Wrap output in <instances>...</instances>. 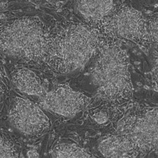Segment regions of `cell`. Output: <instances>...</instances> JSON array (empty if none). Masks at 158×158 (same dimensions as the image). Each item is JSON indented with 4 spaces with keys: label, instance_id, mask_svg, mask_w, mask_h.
Instances as JSON below:
<instances>
[{
    "label": "cell",
    "instance_id": "cell-1",
    "mask_svg": "<svg viewBox=\"0 0 158 158\" xmlns=\"http://www.w3.org/2000/svg\"><path fill=\"white\" fill-rule=\"evenodd\" d=\"M45 64L59 74H69L85 66L97 52L102 35L85 22H66L51 32Z\"/></svg>",
    "mask_w": 158,
    "mask_h": 158
},
{
    "label": "cell",
    "instance_id": "cell-2",
    "mask_svg": "<svg viewBox=\"0 0 158 158\" xmlns=\"http://www.w3.org/2000/svg\"><path fill=\"white\" fill-rule=\"evenodd\" d=\"M95 55L91 76L97 95L116 104L128 101L133 86L126 51L113 39L102 37Z\"/></svg>",
    "mask_w": 158,
    "mask_h": 158
},
{
    "label": "cell",
    "instance_id": "cell-3",
    "mask_svg": "<svg viewBox=\"0 0 158 158\" xmlns=\"http://www.w3.org/2000/svg\"><path fill=\"white\" fill-rule=\"evenodd\" d=\"M51 32L37 17H23L2 23L1 50L27 63H45Z\"/></svg>",
    "mask_w": 158,
    "mask_h": 158
},
{
    "label": "cell",
    "instance_id": "cell-4",
    "mask_svg": "<svg viewBox=\"0 0 158 158\" xmlns=\"http://www.w3.org/2000/svg\"><path fill=\"white\" fill-rule=\"evenodd\" d=\"M102 38L127 39L141 46L151 44L147 21L142 13L129 5H118L97 27Z\"/></svg>",
    "mask_w": 158,
    "mask_h": 158
},
{
    "label": "cell",
    "instance_id": "cell-5",
    "mask_svg": "<svg viewBox=\"0 0 158 158\" xmlns=\"http://www.w3.org/2000/svg\"><path fill=\"white\" fill-rule=\"evenodd\" d=\"M11 124L30 137H38L51 127V121L39 106L28 99L15 97L9 110Z\"/></svg>",
    "mask_w": 158,
    "mask_h": 158
},
{
    "label": "cell",
    "instance_id": "cell-6",
    "mask_svg": "<svg viewBox=\"0 0 158 158\" xmlns=\"http://www.w3.org/2000/svg\"><path fill=\"white\" fill-rule=\"evenodd\" d=\"M127 127L122 135L130 139L140 156L157 150V108H147L141 111L133 121H128Z\"/></svg>",
    "mask_w": 158,
    "mask_h": 158
},
{
    "label": "cell",
    "instance_id": "cell-7",
    "mask_svg": "<svg viewBox=\"0 0 158 158\" xmlns=\"http://www.w3.org/2000/svg\"><path fill=\"white\" fill-rule=\"evenodd\" d=\"M90 98L76 91L67 85H57L39 99V105L44 109L64 117H73L85 109Z\"/></svg>",
    "mask_w": 158,
    "mask_h": 158
},
{
    "label": "cell",
    "instance_id": "cell-8",
    "mask_svg": "<svg viewBox=\"0 0 158 158\" xmlns=\"http://www.w3.org/2000/svg\"><path fill=\"white\" fill-rule=\"evenodd\" d=\"M118 5L114 1H77L75 2V8L85 23L97 28Z\"/></svg>",
    "mask_w": 158,
    "mask_h": 158
},
{
    "label": "cell",
    "instance_id": "cell-9",
    "mask_svg": "<svg viewBox=\"0 0 158 158\" xmlns=\"http://www.w3.org/2000/svg\"><path fill=\"white\" fill-rule=\"evenodd\" d=\"M99 151L106 157H136L139 152L126 135H111L104 137L99 145Z\"/></svg>",
    "mask_w": 158,
    "mask_h": 158
},
{
    "label": "cell",
    "instance_id": "cell-10",
    "mask_svg": "<svg viewBox=\"0 0 158 158\" xmlns=\"http://www.w3.org/2000/svg\"><path fill=\"white\" fill-rule=\"evenodd\" d=\"M11 76L15 87L28 95L39 97L40 99L48 92L39 76L29 69L25 67L15 69Z\"/></svg>",
    "mask_w": 158,
    "mask_h": 158
},
{
    "label": "cell",
    "instance_id": "cell-11",
    "mask_svg": "<svg viewBox=\"0 0 158 158\" xmlns=\"http://www.w3.org/2000/svg\"><path fill=\"white\" fill-rule=\"evenodd\" d=\"M52 157H92L94 155L85 149L75 145L63 144L56 146L52 152Z\"/></svg>",
    "mask_w": 158,
    "mask_h": 158
},
{
    "label": "cell",
    "instance_id": "cell-12",
    "mask_svg": "<svg viewBox=\"0 0 158 158\" xmlns=\"http://www.w3.org/2000/svg\"><path fill=\"white\" fill-rule=\"evenodd\" d=\"M16 148L11 139L2 133L1 135V157H18Z\"/></svg>",
    "mask_w": 158,
    "mask_h": 158
},
{
    "label": "cell",
    "instance_id": "cell-13",
    "mask_svg": "<svg viewBox=\"0 0 158 158\" xmlns=\"http://www.w3.org/2000/svg\"><path fill=\"white\" fill-rule=\"evenodd\" d=\"M148 33L150 38L151 42H157V15H154L147 22Z\"/></svg>",
    "mask_w": 158,
    "mask_h": 158
},
{
    "label": "cell",
    "instance_id": "cell-14",
    "mask_svg": "<svg viewBox=\"0 0 158 158\" xmlns=\"http://www.w3.org/2000/svg\"><path fill=\"white\" fill-rule=\"evenodd\" d=\"M91 116L93 119L98 123H103L109 119V114L105 111H98Z\"/></svg>",
    "mask_w": 158,
    "mask_h": 158
},
{
    "label": "cell",
    "instance_id": "cell-15",
    "mask_svg": "<svg viewBox=\"0 0 158 158\" xmlns=\"http://www.w3.org/2000/svg\"><path fill=\"white\" fill-rule=\"evenodd\" d=\"M27 155H28L29 157H39V154H38L37 152H33V151H30V152H29L28 154H27Z\"/></svg>",
    "mask_w": 158,
    "mask_h": 158
}]
</instances>
